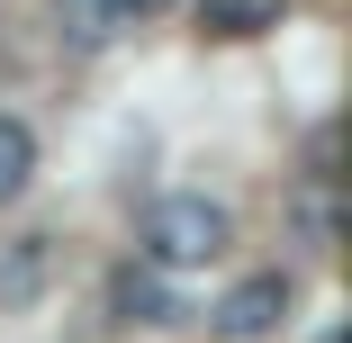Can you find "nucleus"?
Listing matches in <instances>:
<instances>
[{"label":"nucleus","mask_w":352,"mask_h":343,"mask_svg":"<svg viewBox=\"0 0 352 343\" xmlns=\"http://www.w3.org/2000/svg\"><path fill=\"white\" fill-rule=\"evenodd\" d=\"M226 235H235V217L208 190H172L145 208V271H199L226 253Z\"/></svg>","instance_id":"1"},{"label":"nucleus","mask_w":352,"mask_h":343,"mask_svg":"<svg viewBox=\"0 0 352 343\" xmlns=\"http://www.w3.org/2000/svg\"><path fill=\"white\" fill-rule=\"evenodd\" d=\"M289 298H298L289 271H253V280H235V289L217 298V316H208V325H217L226 343H253V334H271L280 316H289Z\"/></svg>","instance_id":"2"},{"label":"nucleus","mask_w":352,"mask_h":343,"mask_svg":"<svg viewBox=\"0 0 352 343\" xmlns=\"http://www.w3.org/2000/svg\"><path fill=\"white\" fill-rule=\"evenodd\" d=\"M135 27V0H54V36L73 45V54H100Z\"/></svg>","instance_id":"3"},{"label":"nucleus","mask_w":352,"mask_h":343,"mask_svg":"<svg viewBox=\"0 0 352 343\" xmlns=\"http://www.w3.org/2000/svg\"><path fill=\"white\" fill-rule=\"evenodd\" d=\"M289 235H298L307 253H334V235H343V208H334V172H307V181L289 190Z\"/></svg>","instance_id":"4"},{"label":"nucleus","mask_w":352,"mask_h":343,"mask_svg":"<svg viewBox=\"0 0 352 343\" xmlns=\"http://www.w3.org/2000/svg\"><path fill=\"white\" fill-rule=\"evenodd\" d=\"M280 19H289V0H199V27H208V36H226V45L271 36Z\"/></svg>","instance_id":"5"},{"label":"nucleus","mask_w":352,"mask_h":343,"mask_svg":"<svg viewBox=\"0 0 352 343\" xmlns=\"http://www.w3.org/2000/svg\"><path fill=\"white\" fill-rule=\"evenodd\" d=\"M118 316L126 325H172V298H163V280H154V271H118Z\"/></svg>","instance_id":"6"},{"label":"nucleus","mask_w":352,"mask_h":343,"mask_svg":"<svg viewBox=\"0 0 352 343\" xmlns=\"http://www.w3.org/2000/svg\"><path fill=\"white\" fill-rule=\"evenodd\" d=\"M28 181H36V135H28L19 118H0V208H10Z\"/></svg>","instance_id":"7"},{"label":"nucleus","mask_w":352,"mask_h":343,"mask_svg":"<svg viewBox=\"0 0 352 343\" xmlns=\"http://www.w3.org/2000/svg\"><path fill=\"white\" fill-rule=\"evenodd\" d=\"M154 10H172V0H135V19H154Z\"/></svg>","instance_id":"8"},{"label":"nucleus","mask_w":352,"mask_h":343,"mask_svg":"<svg viewBox=\"0 0 352 343\" xmlns=\"http://www.w3.org/2000/svg\"><path fill=\"white\" fill-rule=\"evenodd\" d=\"M316 343H343V334H316Z\"/></svg>","instance_id":"9"}]
</instances>
